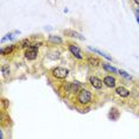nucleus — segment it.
Here are the masks:
<instances>
[{"label": "nucleus", "mask_w": 139, "mask_h": 139, "mask_svg": "<svg viewBox=\"0 0 139 139\" xmlns=\"http://www.w3.org/2000/svg\"><path fill=\"white\" fill-rule=\"evenodd\" d=\"M77 100L81 105H88L92 101V93L89 92V90H87V89H82L78 93Z\"/></svg>", "instance_id": "nucleus-1"}, {"label": "nucleus", "mask_w": 139, "mask_h": 139, "mask_svg": "<svg viewBox=\"0 0 139 139\" xmlns=\"http://www.w3.org/2000/svg\"><path fill=\"white\" fill-rule=\"evenodd\" d=\"M54 77L56 78H65L69 74V70L67 68H61V67H57V68H54L52 71H51Z\"/></svg>", "instance_id": "nucleus-2"}, {"label": "nucleus", "mask_w": 139, "mask_h": 139, "mask_svg": "<svg viewBox=\"0 0 139 139\" xmlns=\"http://www.w3.org/2000/svg\"><path fill=\"white\" fill-rule=\"evenodd\" d=\"M24 55H25V58H28L29 61H34V59L37 58V56H38V49H35V48L30 47L25 50Z\"/></svg>", "instance_id": "nucleus-3"}, {"label": "nucleus", "mask_w": 139, "mask_h": 139, "mask_svg": "<svg viewBox=\"0 0 139 139\" xmlns=\"http://www.w3.org/2000/svg\"><path fill=\"white\" fill-rule=\"evenodd\" d=\"M89 83L92 84V87H94L95 89H101L103 86V81L97 78L96 76H90L89 77Z\"/></svg>", "instance_id": "nucleus-4"}, {"label": "nucleus", "mask_w": 139, "mask_h": 139, "mask_svg": "<svg viewBox=\"0 0 139 139\" xmlns=\"http://www.w3.org/2000/svg\"><path fill=\"white\" fill-rule=\"evenodd\" d=\"M69 50H70V52H71L72 55L75 56L76 58H78V59H82V58H83V56L81 55L80 48H78L77 45H75V44H69Z\"/></svg>", "instance_id": "nucleus-5"}, {"label": "nucleus", "mask_w": 139, "mask_h": 139, "mask_svg": "<svg viewBox=\"0 0 139 139\" xmlns=\"http://www.w3.org/2000/svg\"><path fill=\"white\" fill-rule=\"evenodd\" d=\"M65 36H69V37H72V38H77V39H81V41H84V37L82 35H80L78 32L74 30H64L63 31Z\"/></svg>", "instance_id": "nucleus-6"}, {"label": "nucleus", "mask_w": 139, "mask_h": 139, "mask_svg": "<svg viewBox=\"0 0 139 139\" xmlns=\"http://www.w3.org/2000/svg\"><path fill=\"white\" fill-rule=\"evenodd\" d=\"M103 84L107 86L108 88H113V87H115V78L113 76H106L103 78Z\"/></svg>", "instance_id": "nucleus-7"}, {"label": "nucleus", "mask_w": 139, "mask_h": 139, "mask_svg": "<svg viewBox=\"0 0 139 139\" xmlns=\"http://www.w3.org/2000/svg\"><path fill=\"white\" fill-rule=\"evenodd\" d=\"M115 93L121 97H127L128 95H130V92H128L125 87H118V88L115 89Z\"/></svg>", "instance_id": "nucleus-8"}, {"label": "nucleus", "mask_w": 139, "mask_h": 139, "mask_svg": "<svg viewBox=\"0 0 139 139\" xmlns=\"http://www.w3.org/2000/svg\"><path fill=\"white\" fill-rule=\"evenodd\" d=\"M78 87H80V82H71V83H69V86L67 87V89L69 90L70 93H74V92H77L78 90Z\"/></svg>", "instance_id": "nucleus-9"}, {"label": "nucleus", "mask_w": 139, "mask_h": 139, "mask_svg": "<svg viewBox=\"0 0 139 139\" xmlns=\"http://www.w3.org/2000/svg\"><path fill=\"white\" fill-rule=\"evenodd\" d=\"M88 49H89L90 51H93V52H95V54H97V55H100V56H102V57H105V58H107L108 61H112V57H111V56L106 55V54L102 52V51L97 50V49H94V48H92V47H88Z\"/></svg>", "instance_id": "nucleus-10"}, {"label": "nucleus", "mask_w": 139, "mask_h": 139, "mask_svg": "<svg viewBox=\"0 0 139 139\" xmlns=\"http://www.w3.org/2000/svg\"><path fill=\"white\" fill-rule=\"evenodd\" d=\"M49 42L54 44H62V38L58 36H49Z\"/></svg>", "instance_id": "nucleus-11"}, {"label": "nucleus", "mask_w": 139, "mask_h": 139, "mask_svg": "<svg viewBox=\"0 0 139 139\" xmlns=\"http://www.w3.org/2000/svg\"><path fill=\"white\" fill-rule=\"evenodd\" d=\"M102 67H103V69L107 70V71H109V72H118V70L115 69V68L112 67V65H109V64H107V63H103Z\"/></svg>", "instance_id": "nucleus-12"}, {"label": "nucleus", "mask_w": 139, "mask_h": 139, "mask_svg": "<svg viewBox=\"0 0 139 139\" xmlns=\"http://www.w3.org/2000/svg\"><path fill=\"white\" fill-rule=\"evenodd\" d=\"M88 63L90 64V65H93V67H96L100 62H99V59H97L96 57H88Z\"/></svg>", "instance_id": "nucleus-13"}, {"label": "nucleus", "mask_w": 139, "mask_h": 139, "mask_svg": "<svg viewBox=\"0 0 139 139\" xmlns=\"http://www.w3.org/2000/svg\"><path fill=\"white\" fill-rule=\"evenodd\" d=\"M20 47L24 48V49H28V48L31 47V43L29 39H23L22 42H20Z\"/></svg>", "instance_id": "nucleus-14"}, {"label": "nucleus", "mask_w": 139, "mask_h": 139, "mask_svg": "<svg viewBox=\"0 0 139 139\" xmlns=\"http://www.w3.org/2000/svg\"><path fill=\"white\" fill-rule=\"evenodd\" d=\"M118 72H119V74H120V75H121V76H124V77H125L126 80H132V76H131V75H128L127 72H126V71H124V70H118Z\"/></svg>", "instance_id": "nucleus-15"}, {"label": "nucleus", "mask_w": 139, "mask_h": 139, "mask_svg": "<svg viewBox=\"0 0 139 139\" xmlns=\"http://www.w3.org/2000/svg\"><path fill=\"white\" fill-rule=\"evenodd\" d=\"M1 72H3L5 76H7L10 74V69L6 67V65H3V67H1Z\"/></svg>", "instance_id": "nucleus-16"}, {"label": "nucleus", "mask_w": 139, "mask_h": 139, "mask_svg": "<svg viewBox=\"0 0 139 139\" xmlns=\"http://www.w3.org/2000/svg\"><path fill=\"white\" fill-rule=\"evenodd\" d=\"M41 45H42V43H35V44H32V45H31V47H32V48H35V49H38V48L41 47Z\"/></svg>", "instance_id": "nucleus-17"}, {"label": "nucleus", "mask_w": 139, "mask_h": 139, "mask_svg": "<svg viewBox=\"0 0 139 139\" xmlns=\"http://www.w3.org/2000/svg\"><path fill=\"white\" fill-rule=\"evenodd\" d=\"M136 18H137V22H138V24H139V13L138 12H136Z\"/></svg>", "instance_id": "nucleus-18"}, {"label": "nucleus", "mask_w": 139, "mask_h": 139, "mask_svg": "<svg viewBox=\"0 0 139 139\" xmlns=\"http://www.w3.org/2000/svg\"><path fill=\"white\" fill-rule=\"evenodd\" d=\"M134 3H136V4H137V5H138V6H139V0H134Z\"/></svg>", "instance_id": "nucleus-19"}]
</instances>
